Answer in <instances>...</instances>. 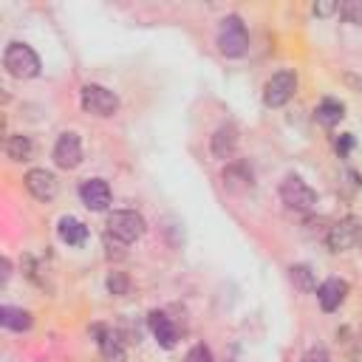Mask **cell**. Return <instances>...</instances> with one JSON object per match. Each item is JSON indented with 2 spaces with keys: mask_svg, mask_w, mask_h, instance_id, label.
<instances>
[{
  "mask_svg": "<svg viewBox=\"0 0 362 362\" xmlns=\"http://www.w3.org/2000/svg\"><path fill=\"white\" fill-rule=\"evenodd\" d=\"M54 161L62 170H74L82 161V141H79L76 133L68 130V133H62L57 139V144H54Z\"/></svg>",
  "mask_w": 362,
  "mask_h": 362,
  "instance_id": "obj_9",
  "label": "cell"
},
{
  "mask_svg": "<svg viewBox=\"0 0 362 362\" xmlns=\"http://www.w3.org/2000/svg\"><path fill=\"white\" fill-rule=\"evenodd\" d=\"M348 359H351V362H362V328H359V334L354 337V342L348 345Z\"/></svg>",
  "mask_w": 362,
  "mask_h": 362,
  "instance_id": "obj_24",
  "label": "cell"
},
{
  "mask_svg": "<svg viewBox=\"0 0 362 362\" xmlns=\"http://www.w3.org/2000/svg\"><path fill=\"white\" fill-rule=\"evenodd\" d=\"M3 68L14 79H31L40 74V57L25 42H8L3 51Z\"/></svg>",
  "mask_w": 362,
  "mask_h": 362,
  "instance_id": "obj_2",
  "label": "cell"
},
{
  "mask_svg": "<svg viewBox=\"0 0 362 362\" xmlns=\"http://www.w3.org/2000/svg\"><path fill=\"white\" fill-rule=\"evenodd\" d=\"M96 342H99V351H102V356L107 359V362H124V348H122V342H119V337L113 334V331H107V328H102V325H96Z\"/></svg>",
  "mask_w": 362,
  "mask_h": 362,
  "instance_id": "obj_14",
  "label": "cell"
},
{
  "mask_svg": "<svg viewBox=\"0 0 362 362\" xmlns=\"http://www.w3.org/2000/svg\"><path fill=\"white\" fill-rule=\"evenodd\" d=\"M218 51L229 59H238L249 51V34L238 14H226L218 25Z\"/></svg>",
  "mask_w": 362,
  "mask_h": 362,
  "instance_id": "obj_1",
  "label": "cell"
},
{
  "mask_svg": "<svg viewBox=\"0 0 362 362\" xmlns=\"http://www.w3.org/2000/svg\"><path fill=\"white\" fill-rule=\"evenodd\" d=\"M223 184H226L229 189H235L238 184H240V187H249V184H252V173H246L243 164H232V167L223 170Z\"/></svg>",
  "mask_w": 362,
  "mask_h": 362,
  "instance_id": "obj_19",
  "label": "cell"
},
{
  "mask_svg": "<svg viewBox=\"0 0 362 362\" xmlns=\"http://www.w3.org/2000/svg\"><path fill=\"white\" fill-rule=\"evenodd\" d=\"M342 113H345V107H342V102H337V99H322V102L317 105V119H320L322 124H337V122L342 119Z\"/></svg>",
  "mask_w": 362,
  "mask_h": 362,
  "instance_id": "obj_18",
  "label": "cell"
},
{
  "mask_svg": "<svg viewBox=\"0 0 362 362\" xmlns=\"http://www.w3.org/2000/svg\"><path fill=\"white\" fill-rule=\"evenodd\" d=\"M79 105H82L85 113L99 116V119H107V116H113L119 110V96L110 88H105V85L88 82L79 90Z\"/></svg>",
  "mask_w": 362,
  "mask_h": 362,
  "instance_id": "obj_3",
  "label": "cell"
},
{
  "mask_svg": "<svg viewBox=\"0 0 362 362\" xmlns=\"http://www.w3.org/2000/svg\"><path fill=\"white\" fill-rule=\"evenodd\" d=\"M359 240H362V223L356 218H345V221L328 226V232H325V243L331 252H345Z\"/></svg>",
  "mask_w": 362,
  "mask_h": 362,
  "instance_id": "obj_7",
  "label": "cell"
},
{
  "mask_svg": "<svg viewBox=\"0 0 362 362\" xmlns=\"http://www.w3.org/2000/svg\"><path fill=\"white\" fill-rule=\"evenodd\" d=\"M57 235H59V240H62V243H68V246H82V243H85V238H88V226H85L82 221H76V218L65 215V218H59Z\"/></svg>",
  "mask_w": 362,
  "mask_h": 362,
  "instance_id": "obj_13",
  "label": "cell"
},
{
  "mask_svg": "<svg viewBox=\"0 0 362 362\" xmlns=\"http://www.w3.org/2000/svg\"><path fill=\"white\" fill-rule=\"evenodd\" d=\"M345 297H348V283L342 277H328L325 283L317 286V300L322 311H337Z\"/></svg>",
  "mask_w": 362,
  "mask_h": 362,
  "instance_id": "obj_11",
  "label": "cell"
},
{
  "mask_svg": "<svg viewBox=\"0 0 362 362\" xmlns=\"http://www.w3.org/2000/svg\"><path fill=\"white\" fill-rule=\"evenodd\" d=\"M303 362H331V356H328V351L325 348H308L305 354H303Z\"/></svg>",
  "mask_w": 362,
  "mask_h": 362,
  "instance_id": "obj_23",
  "label": "cell"
},
{
  "mask_svg": "<svg viewBox=\"0 0 362 362\" xmlns=\"http://www.w3.org/2000/svg\"><path fill=\"white\" fill-rule=\"evenodd\" d=\"M0 322H3V328H11V331H28L34 320H31V314L23 311V308L3 305V308H0Z\"/></svg>",
  "mask_w": 362,
  "mask_h": 362,
  "instance_id": "obj_16",
  "label": "cell"
},
{
  "mask_svg": "<svg viewBox=\"0 0 362 362\" xmlns=\"http://www.w3.org/2000/svg\"><path fill=\"white\" fill-rule=\"evenodd\" d=\"M331 11H339V3H317L314 6V14H320V17H325Z\"/></svg>",
  "mask_w": 362,
  "mask_h": 362,
  "instance_id": "obj_25",
  "label": "cell"
},
{
  "mask_svg": "<svg viewBox=\"0 0 362 362\" xmlns=\"http://www.w3.org/2000/svg\"><path fill=\"white\" fill-rule=\"evenodd\" d=\"M150 328H153V337L164 345V348H173L178 334H175V325L170 322V317H164L161 311H153L150 314Z\"/></svg>",
  "mask_w": 362,
  "mask_h": 362,
  "instance_id": "obj_15",
  "label": "cell"
},
{
  "mask_svg": "<svg viewBox=\"0 0 362 362\" xmlns=\"http://www.w3.org/2000/svg\"><path fill=\"white\" fill-rule=\"evenodd\" d=\"M6 153H8V158H11V161H28V158H31V153H34V144H31V139H28V136L14 133V136H8V139H6Z\"/></svg>",
  "mask_w": 362,
  "mask_h": 362,
  "instance_id": "obj_17",
  "label": "cell"
},
{
  "mask_svg": "<svg viewBox=\"0 0 362 362\" xmlns=\"http://www.w3.org/2000/svg\"><path fill=\"white\" fill-rule=\"evenodd\" d=\"M209 150H212V156L221 158V161L232 158V156L238 153V130H235V124H221V127L212 133V139H209Z\"/></svg>",
  "mask_w": 362,
  "mask_h": 362,
  "instance_id": "obj_12",
  "label": "cell"
},
{
  "mask_svg": "<svg viewBox=\"0 0 362 362\" xmlns=\"http://www.w3.org/2000/svg\"><path fill=\"white\" fill-rule=\"evenodd\" d=\"M280 198H283V204H286L288 209H294V212H308V209H314V204H317V192H314L300 175H286V178H283V184H280Z\"/></svg>",
  "mask_w": 362,
  "mask_h": 362,
  "instance_id": "obj_5",
  "label": "cell"
},
{
  "mask_svg": "<svg viewBox=\"0 0 362 362\" xmlns=\"http://www.w3.org/2000/svg\"><path fill=\"white\" fill-rule=\"evenodd\" d=\"M105 286H107V291L116 294V297H124V294L130 291V280H127L124 272H110L107 280H105Z\"/></svg>",
  "mask_w": 362,
  "mask_h": 362,
  "instance_id": "obj_21",
  "label": "cell"
},
{
  "mask_svg": "<svg viewBox=\"0 0 362 362\" xmlns=\"http://www.w3.org/2000/svg\"><path fill=\"white\" fill-rule=\"evenodd\" d=\"M337 147H339V150H342V153H345V150H348V147H351V136H345V139H342V141H337Z\"/></svg>",
  "mask_w": 362,
  "mask_h": 362,
  "instance_id": "obj_26",
  "label": "cell"
},
{
  "mask_svg": "<svg viewBox=\"0 0 362 362\" xmlns=\"http://www.w3.org/2000/svg\"><path fill=\"white\" fill-rule=\"evenodd\" d=\"M23 181H25V189H28L37 201H51V198L57 195V189H59L57 175H54L51 170H45V167H34V170H28Z\"/></svg>",
  "mask_w": 362,
  "mask_h": 362,
  "instance_id": "obj_8",
  "label": "cell"
},
{
  "mask_svg": "<svg viewBox=\"0 0 362 362\" xmlns=\"http://www.w3.org/2000/svg\"><path fill=\"white\" fill-rule=\"evenodd\" d=\"M147 223L136 209H116L107 215V238H113L116 243H133L144 235Z\"/></svg>",
  "mask_w": 362,
  "mask_h": 362,
  "instance_id": "obj_4",
  "label": "cell"
},
{
  "mask_svg": "<svg viewBox=\"0 0 362 362\" xmlns=\"http://www.w3.org/2000/svg\"><path fill=\"white\" fill-rule=\"evenodd\" d=\"M288 272H291V280H294V286H297V288H303V291H314V288H317L308 266H303V263H300V266H291Z\"/></svg>",
  "mask_w": 362,
  "mask_h": 362,
  "instance_id": "obj_20",
  "label": "cell"
},
{
  "mask_svg": "<svg viewBox=\"0 0 362 362\" xmlns=\"http://www.w3.org/2000/svg\"><path fill=\"white\" fill-rule=\"evenodd\" d=\"M339 14H342L345 23L362 25V0H345V3H339Z\"/></svg>",
  "mask_w": 362,
  "mask_h": 362,
  "instance_id": "obj_22",
  "label": "cell"
},
{
  "mask_svg": "<svg viewBox=\"0 0 362 362\" xmlns=\"http://www.w3.org/2000/svg\"><path fill=\"white\" fill-rule=\"evenodd\" d=\"M297 90V76L294 71H277L266 85H263V102L269 107H283Z\"/></svg>",
  "mask_w": 362,
  "mask_h": 362,
  "instance_id": "obj_6",
  "label": "cell"
},
{
  "mask_svg": "<svg viewBox=\"0 0 362 362\" xmlns=\"http://www.w3.org/2000/svg\"><path fill=\"white\" fill-rule=\"evenodd\" d=\"M79 198H82V204H85L88 209L102 212V209H107V204H110V187H107V181H102V178H85V181L79 184Z\"/></svg>",
  "mask_w": 362,
  "mask_h": 362,
  "instance_id": "obj_10",
  "label": "cell"
}]
</instances>
